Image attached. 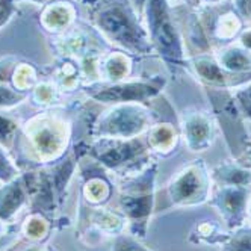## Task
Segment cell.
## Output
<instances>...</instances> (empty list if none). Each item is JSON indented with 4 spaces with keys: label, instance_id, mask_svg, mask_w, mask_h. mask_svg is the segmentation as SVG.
I'll use <instances>...</instances> for the list:
<instances>
[{
    "label": "cell",
    "instance_id": "obj_38",
    "mask_svg": "<svg viewBox=\"0 0 251 251\" xmlns=\"http://www.w3.org/2000/svg\"><path fill=\"white\" fill-rule=\"evenodd\" d=\"M130 2L133 3V6L138 9L139 14H142V11H144L146 8V3H147V0H130Z\"/></svg>",
    "mask_w": 251,
    "mask_h": 251
},
{
    "label": "cell",
    "instance_id": "obj_7",
    "mask_svg": "<svg viewBox=\"0 0 251 251\" xmlns=\"http://www.w3.org/2000/svg\"><path fill=\"white\" fill-rule=\"evenodd\" d=\"M167 77L156 75L146 79H127L121 82H94L83 88L88 99L103 104L147 103L164 93Z\"/></svg>",
    "mask_w": 251,
    "mask_h": 251
},
{
    "label": "cell",
    "instance_id": "obj_9",
    "mask_svg": "<svg viewBox=\"0 0 251 251\" xmlns=\"http://www.w3.org/2000/svg\"><path fill=\"white\" fill-rule=\"evenodd\" d=\"M204 88L212 104L215 121L220 124L226 136V142L231 151V156L233 159L241 160L251 142L247 133V121L241 115L230 89L212 86Z\"/></svg>",
    "mask_w": 251,
    "mask_h": 251
},
{
    "label": "cell",
    "instance_id": "obj_28",
    "mask_svg": "<svg viewBox=\"0 0 251 251\" xmlns=\"http://www.w3.org/2000/svg\"><path fill=\"white\" fill-rule=\"evenodd\" d=\"M22 168L17 160L9 156L5 147L0 146V183H8L22 174Z\"/></svg>",
    "mask_w": 251,
    "mask_h": 251
},
{
    "label": "cell",
    "instance_id": "obj_12",
    "mask_svg": "<svg viewBox=\"0 0 251 251\" xmlns=\"http://www.w3.org/2000/svg\"><path fill=\"white\" fill-rule=\"evenodd\" d=\"M180 135L192 153L207 151L217 138V121L213 114L204 109H185L180 115Z\"/></svg>",
    "mask_w": 251,
    "mask_h": 251
},
{
    "label": "cell",
    "instance_id": "obj_5",
    "mask_svg": "<svg viewBox=\"0 0 251 251\" xmlns=\"http://www.w3.org/2000/svg\"><path fill=\"white\" fill-rule=\"evenodd\" d=\"M86 156L118 178L144 170L154 160L144 136L130 139L93 138L86 144Z\"/></svg>",
    "mask_w": 251,
    "mask_h": 251
},
{
    "label": "cell",
    "instance_id": "obj_17",
    "mask_svg": "<svg viewBox=\"0 0 251 251\" xmlns=\"http://www.w3.org/2000/svg\"><path fill=\"white\" fill-rule=\"evenodd\" d=\"M100 82L127 80L133 71V59L127 51L115 49L103 53L99 61Z\"/></svg>",
    "mask_w": 251,
    "mask_h": 251
},
{
    "label": "cell",
    "instance_id": "obj_18",
    "mask_svg": "<svg viewBox=\"0 0 251 251\" xmlns=\"http://www.w3.org/2000/svg\"><path fill=\"white\" fill-rule=\"evenodd\" d=\"M76 14V8L68 0H56L44 5L40 14V23L50 33H62L75 23Z\"/></svg>",
    "mask_w": 251,
    "mask_h": 251
},
{
    "label": "cell",
    "instance_id": "obj_37",
    "mask_svg": "<svg viewBox=\"0 0 251 251\" xmlns=\"http://www.w3.org/2000/svg\"><path fill=\"white\" fill-rule=\"evenodd\" d=\"M239 162H242V164H245L248 168H251V142H250V146H248V149H247L244 157L239 160Z\"/></svg>",
    "mask_w": 251,
    "mask_h": 251
},
{
    "label": "cell",
    "instance_id": "obj_40",
    "mask_svg": "<svg viewBox=\"0 0 251 251\" xmlns=\"http://www.w3.org/2000/svg\"><path fill=\"white\" fill-rule=\"evenodd\" d=\"M247 220H248L250 224H251V199H250V203H248V217H247Z\"/></svg>",
    "mask_w": 251,
    "mask_h": 251
},
{
    "label": "cell",
    "instance_id": "obj_39",
    "mask_svg": "<svg viewBox=\"0 0 251 251\" xmlns=\"http://www.w3.org/2000/svg\"><path fill=\"white\" fill-rule=\"evenodd\" d=\"M20 2H32V3H38V5H47L50 2H56V0H15V3H20Z\"/></svg>",
    "mask_w": 251,
    "mask_h": 251
},
{
    "label": "cell",
    "instance_id": "obj_11",
    "mask_svg": "<svg viewBox=\"0 0 251 251\" xmlns=\"http://www.w3.org/2000/svg\"><path fill=\"white\" fill-rule=\"evenodd\" d=\"M79 174L82 201L94 207L107 206L115 192L112 176L88 156L80 159Z\"/></svg>",
    "mask_w": 251,
    "mask_h": 251
},
{
    "label": "cell",
    "instance_id": "obj_41",
    "mask_svg": "<svg viewBox=\"0 0 251 251\" xmlns=\"http://www.w3.org/2000/svg\"><path fill=\"white\" fill-rule=\"evenodd\" d=\"M96 2H97V0H83V3H86V5H93Z\"/></svg>",
    "mask_w": 251,
    "mask_h": 251
},
{
    "label": "cell",
    "instance_id": "obj_22",
    "mask_svg": "<svg viewBox=\"0 0 251 251\" xmlns=\"http://www.w3.org/2000/svg\"><path fill=\"white\" fill-rule=\"evenodd\" d=\"M228 231L230 230L224 228L221 223L206 218L194 224L189 231L188 241L194 245H221L228 236Z\"/></svg>",
    "mask_w": 251,
    "mask_h": 251
},
{
    "label": "cell",
    "instance_id": "obj_10",
    "mask_svg": "<svg viewBox=\"0 0 251 251\" xmlns=\"http://www.w3.org/2000/svg\"><path fill=\"white\" fill-rule=\"evenodd\" d=\"M251 186H213L209 204L218 210L227 230H235L245 224Z\"/></svg>",
    "mask_w": 251,
    "mask_h": 251
},
{
    "label": "cell",
    "instance_id": "obj_4",
    "mask_svg": "<svg viewBox=\"0 0 251 251\" xmlns=\"http://www.w3.org/2000/svg\"><path fill=\"white\" fill-rule=\"evenodd\" d=\"M142 19L153 51L159 56L171 76H178L189 67L186 46L178 27L170 0H147Z\"/></svg>",
    "mask_w": 251,
    "mask_h": 251
},
{
    "label": "cell",
    "instance_id": "obj_26",
    "mask_svg": "<svg viewBox=\"0 0 251 251\" xmlns=\"http://www.w3.org/2000/svg\"><path fill=\"white\" fill-rule=\"evenodd\" d=\"M58 93L59 88L55 82H38L33 86L32 93L29 94V97L33 100V103L41 107H49L53 106L58 101Z\"/></svg>",
    "mask_w": 251,
    "mask_h": 251
},
{
    "label": "cell",
    "instance_id": "obj_8",
    "mask_svg": "<svg viewBox=\"0 0 251 251\" xmlns=\"http://www.w3.org/2000/svg\"><path fill=\"white\" fill-rule=\"evenodd\" d=\"M213 183L203 159H194L178 170L167 185V197L174 207H194L209 201Z\"/></svg>",
    "mask_w": 251,
    "mask_h": 251
},
{
    "label": "cell",
    "instance_id": "obj_25",
    "mask_svg": "<svg viewBox=\"0 0 251 251\" xmlns=\"http://www.w3.org/2000/svg\"><path fill=\"white\" fill-rule=\"evenodd\" d=\"M38 83V75L37 70L30 64H20L17 65L12 75L11 86L19 89L22 93H29L33 89V86Z\"/></svg>",
    "mask_w": 251,
    "mask_h": 251
},
{
    "label": "cell",
    "instance_id": "obj_14",
    "mask_svg": "<svg viewBox=\"0 0 251 251\" xmlns=\"http://www.w3.org/2000/svg\"><path fill=\"white\" fill-rule=\"evenodd\" d=\"M79 220L83 233L96 231L100 238H117L127 230V220L123 217V213L107 209L106 206L94 207L83 203Z\"/></svg>",
    "mask_w": 251,
    "mask_h": 251
},
{
    "label": "cell",
    "instance_id": "obj_34",
    "mask_svg": "<svg viewBox=\"0 0 251 251\" xmlns=\"http://www.w3.org/2000/svg\"><path fill=\"white\" fill-rule=\"evenodd\" d=\"M233 6L247 25L251 23V0H233Z\"/></svg>",
    "mask_w": 251,
    "mask_h": 251
},
{
    "label": "cell",
    "instance_id": "obj_21",
    "mask_svg": "<svg viewBox=\"0 0 251 251\" xmlns=\"http://www.w3.org/2000/svg\"><path fill=\"white\" fill-rule=\"evenodd\" d=\"M215 59L220 67L233 75L251 73V51L244 49L239 43L223 46L215 53Z\"/></svg>",
    "mask_w": 251,
    "mask_h": 251
},
{
    "label": "cell",
    "instance_id": "obj_30",
    "mask_svg": "<svg viewBox=\"0 0 251 251\" xmlns=\"http://www.w3.org/2000/svg\"><path fill=\"white\" fill-rule=\"evenodd\" d=\"M233 99H235V103L238 106V109L241 112V115L244 117V120L247 123H251V82L235 88V89H230Z\"/></svg>",
    "mask_w": 251,
    "mask_h": 251
},
{
    "label": "cell",
    "instance_id": "obj_24",
    "mask_svg": "<svg viewBox=\"0 0 251 251\" xmlns=\"http://www.w3.org/2000/svg\"><path fill=\"white\" fill-rule=\"evenodd\" d=\"M220 247L221 251H251V224L228 231V236Z\"/></svg>",
    "mask_w": 251,
    "mask_h": 251
},
{
    "label": "cell",
    "instance_id": "obj_35",
    "mask_svg": "<svg viewBox=\"0 0 251 251\" xmlns=\"http://www.w3.org/2000/svg\"><path fill=\"white\" fill-rule=\"evenodd\" d=\"M238 43H239L244 49H247V50L251 51V26H245V29H244V30L241 32V35H239Z\"/></svg>",
    "mask_w": 251,
    "mask_h": 251
},
{
    "label": "cell",
    "instance_id": "obj_13",
    "mask_svg": "<svg viewBox=\"0 0 251 251\" xmlns=\"http://www.w3.org/2000/svg\"><path fill=\"white\" fill-rule=\"evenodd\" d=\"M29 203L30 192L26 171L0 186V238L6 235L22 210H29Z\"/></svg>",
    "mask_w": 251,
    "mask_h": 251
},
{
    "label": "cell",
    "instance_id": "obj_36",
    "mask_svg": "<svg viewBox=\"0 0 251 251\" xmlns=\"http://www.w3.org/2000/svg\"><path fill=\"white\" fill-rule=\"evenodd\" d=\"M201 6H218L223 5L226 0H197Z\"/></svg>",
    "mask_w": 251,
    "mask_h": 251
},
{
    "label": "cell",
    "instance_id": "obj_1",
    "mask_svg": "<svg viewBox=\"0 0 251 251\" xmlns=\"http://www.w3.org/2000/svg\"><path fill=\"white\" fill-rule=\"evenodd\" d=\"M91 23L106 43L132 56L154 53L142 14L130 0H97L91 5Z\"/></svg>",
    "mask_w": 251,
    "mask_h": 251
},
{
    "label": "cell",
    "instance_id": "obj_31",
    "mask_svg": "<svg viewBox=\"0 0 251 251\" xmlns=\"http://www.w3.org/2000/svg\"><path fill=\"white\" fill-rule=\"evenodd\" d=\"M111 251H153V250L146 247L139 239L133 238L132 235L123 233V235L114 238Z\"/></svg>",
    "mask_w": 251,
    "mask_h": 251
},
{
    "label": "cell",
    "instance_id": "obj_23",
    "mask_svg": "<svg viewBox=\"0 0 251 251\" xmlns=\"http://www.w3.org/2000/svg\"><path fill=\"white\" fill-rule=\"evenodd\" d=\"M83 80L80 64H76L71 59H65L56 70V80L59 91H76Z\"/></svg>",
    "mask_w": 251,
    "mask_h": 251
},
{
    "label": "cell",
    "instance_id": "obj_32",
    "mask_svg": "<svg viewBox=\"0 0 251 251\" xmlns=\"http://www.w3.org/2000/svg\"><path fill=\"white\" fill-rule=\"evenodd\" d=\"M15 0H0V29L6 26L9 20L17 14Z\"/></svg>",
    "mask_w": 251,
    "mask_h": 251
},
{
    "label": "cell",
    "instance_id": "obj_33",
    "mask_svg": "<svg viewBox=\"0 0 251 251\" xmlns=\"http://www.w3.org/2000/svg\"><path fill=\"white\" fill-rule=\"evenodd\" d=\"M15 67H17V64L11 58H6V59L0 61V83L11 85Z\"/></svg>",
    "mask_w": 251,
    "mask_h": 251
},
{
    "label": "cell",
    "instance_id": "obj_6",
    "mask_svg": "<svg viewBox=\"0 0 251 251\" xmlns=\"http://www.w3.org/2000/svg\"><path fill=\"white\" fill-rule=\"evenodd\" d=\"M156 121H159V117L147 103L111 104L93 121L91 136L94 139H130L144 136Z\"/></svg>",
    "mask_w": 251,
    "mask_h": 251
},
{
    "label": "cell",
    "instance_id": "obj_42",
    "mask_svg": "<svg viewBox=\"0 0 251 251\" xmlns=\"http://www.w3.org/2000/svg\"><path fill=\"white\" fill-rule=\"evenodd\" d=\"M176 2H180V3H186V2H192V0H176Z\"/></svg>",
    "mask_w": 251,
    "mask_h": 251
},
{
    "label": "cell",
    "instance_id": "obj_20",
    "mask_svg": "<svg viewBox=\"0 0 251 251\" xmlns=\"http://www.w3.org/2000/svg\"><path fill=\"white\" fill-rule=\"evenodd\" d=\"M58 223H59V220H53L41 212H30L29 210L27 215L25 217V220L22 221L20 230H22L23 238L29 244L44 245L50 239L51 233H53V230H55Z\"/></svg>",
    "mask_w": 251,
    "mask_h": 251
},
{
    "label": "cell",
    "instance_id": "obj_27",
    "mask_svg": "<svg viewBox=\"0 0 251 251\" xmlns=\"http://www.w3.org/2000/svg\"><path fill=\"white\" fill-rule=\"evenodd\" d=\"M20 124L14 118L0 114V146L11 150L15 146V141L20 133Z\"/></svg>",
    "mask_w": 251,
    "mask_h": 251
},
{
    "label": "cell",
    "instance_id": "obj_2",
    "mask_svg": "<svg viewBox=\"0 0 251 251\" xmlns=\"http://www.w3.org/2000/svg\"><path fill=\"white\" fill-rule=\"evenodd\" d=\"M15 144L19 146L20 162L27 170L53 165L65 156L71 142V123L58 114L43 112L27 120L20 129Z\"/></svg>",
    "mask_w": 251,
    "mask_h": 251
},
{
    "label": "cell",
    "instance_id": "obj_15",
    "mask_svg": "<svg viewBox=\"0 0 251 251\" xmlns=\"http://www.w3.org/2000/svg\"><path fill=\"white\" fill-rule=\"evenodd\" d=\"M203 29L207 35L209 41L218 43L221 47L235 43V40L239 38L241 32L245 29L247 23L239 15V12L235 9V6H227L221 11L213 14V19H200Z\"/></svg>",
    "mask_w": 251,
    "mask_h": 251
},
{
    "label": "cell",
    "instance_id": "obj_29",
    "mask_svg": "<svg viewBox=\"0 0 251 251\" xmlns=\"http://www.w3.org/2000/svg\"><path fill=\"white\" fill-rule=\"evenodd\" d=\"M29 99V93H22L8 83H0V109H9Z\"/></svg>",
    "mask_w": 251,
    "mask_h": 251
},
{
    "label": "cell",
    "instance_id": "obj_19",
    "mask_svg": "<svg viewBox=\"0 0 251 251\" xmlns=\"http://www.w3.org/2000/svg\"><path fill=\"white\" fill-rule=\"evenodd\" d=\"M210 177L213 186H251V168L236 159L215 165Z\"/></svg>",
    "mask_w": 251,
    "mask_h": 251
},
{
    "label": "cell",
    "instance_id": "obj_16",
    "mask_svg": "<svg viewBox=\"0 0 251 251\" xmlns=\"http://www.w3.org/2000/svg\"><path fill=\"white\" fill-rule=\"evenodd\" d=\"M144 139L153 156L170 157L180 144V129L170 121H156L146 132Z\"/></svg>",
    "mask_w": 251,
    "mask_h": 251
},
{
    "label": "cell",
    "instance_id": "obj_3",
    "mask_svg": "<svg viewBox=\"0 0 251 251\" xmlns=\"http://www.w3.org/2000/svg\"><path fill=\"white\" fill-rule=\"evenodd\" d=\"M159 162H151L135 174L120 178L118 212L127 220V231L133 238L144 241L149 233L156 201V180Z\"/></svg>",
    "mask_w": 251,
    "mask_h": 251
}]
</instances>
